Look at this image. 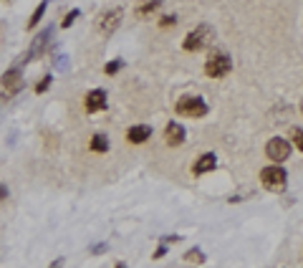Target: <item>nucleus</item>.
Masks as SVG:
<instances>
[{"label":"nucleus","instance_id":"26","mask_svg":"<svg viewBox=\"0 0 303 268\" xmlns=\"http://www.w3.org/2000/svg\"><path fill=\"white\" fill-rule=\"evenodd\" d=\"M64 263H66L64 258H56V261H53V263H51L48 268H64Z\"/></svg>","mask_w":303,"mask_h":268},{"label":"nucleus","instance_id":"8","mask_svg":"<svg viewBox=\"0 0 303 268\" xmlns=\"http://www.w3.org/2000/svg\"><path fill=\"white\" fill-rule=\"evenodd\" d=\"M0 86L5 89V94H18L21 89H23V68L21 66H13V68H8L3 76H0Z\"/></svg>","mask_w":303,"mask_h":268},{"label":"nucleus","instance_id":"27","mask_svg":"<svg viewBox=\"0 0 303 268\" xmlns=\"http://www.w3.org/2000/svg\"><path fill=\"white\" fill-rule=\"evenodd\" d=\"M114 268H127V263H124V261H119V263H116Z\"/></svg>","mask_w":303,"mask_h":268},{"label":"nucleus","instance_id":"4","mask_svg":"<svg viewBox=\"0 0 303 268\" xmlns=\"http://www.w3.org/2000/svg\"><path fill=\"white\" fill-rule=\"evenodd\" d=\"M260 182L268 192H283L288 187V172L281 165H268L260 170Z\"/></svg>","mask_w":303,"mask_h":268},{"label":"nucleus","instance_id":"21","mask_svg":"<svg viewBox=\"0 0 303 268\" xmlns=\"http://www.w3.org/2000/svg\"><path fill=\"white\" fill-rule=\"evenodd\" d=\"M177 25V16H162L159 18V28H174Z\"/></svg>","mask_w":303,"mask_h":268},{"label":"nucleus","instance_id":"10","mask_svg":"<svg viewBox=\"0 0 303 268\" xmlns=\"http://www.w3.org/2000/svg\"><path fill=\"white\" fill-rule=\"evenodd\" d=\"M185 139H187V132H185V127H182L179 122H170L164 127V142L170 147H182Z\"/></svg>","mask_w":303,"mask_h":268},{"label":"nucleus","instance_id":"24","mask_svg":"<svg viewBox=\"0 0 303 268\" xmlns=\"http://www.w3.org/2000/svg\"><path fill=\"white\" fill-rule=\"evenodd\" d=\"M10 198V190H8V185H3V182H0V202H5Z\"/></svg>","mask_w":303,"mask_h":268},{"label":"nucleus","instance_id":"3","mask_svg":"<svg viewBox=\"0 0 303 268\" xmlns=\"http://www.w3.org/2000/svg\"><path fill=\"white\" fill-rule=\"evenodd\" d=\"M233 71V58L225 51H212L205 61V73L210 79H225Z\"/></svg>","mask_w":303,"mask_h":268},{"label":"nucleus","instance_id":"7","mask_svg":"<svg viewBox=\"0 0 303 268\" xmlns=\"http://www.w3.org/2000/svg\"><path fill=\"white\" fill-rule=\"evenodd\" d=\"M291 152H293L291 142L283 139V137H273V139H268V144H265V157L273 162V165H281V162H285L288 157H291Z\"/></svg>","mask_w":303,"mask_h":268},{"label":"nucleus","instance_id":"25","mask_svg":"<svg viewBox=\"0 0 303 268\" xmlns=\"http://www.w3.org/2000/svg\"><path fill=\"white\" fill-rule=\"evenodd\" d=\"M167 248H170V246H164V243H159V248L154 250V258H162V256H164V253H167Z\"/></svg>","mask_w":303,"mask_h":268},{"label":"nucleus","instance_id":"6","mask_svg":"<svg viewBox=\"0 0 303 268\" xmlns=\"http://www.w3.org/2000/svg\"><path fill=\"white\" fill-rule=\"evenodd\" d=\"M53 31H56L53 25L43 28V31L33 38V43H30V48L25 51V56H23V61H21V64H30V61H36V58H41V56L45 53V48H48L51 38H53Z\"/></svg>","mask_w":303,"mask_h":268},{"label":"nucleus","instance_id":"5","mask_svg":"<svg viewBox=\"0 0 303 268\" xmlns=\"http://www.w3.org/2000/svg\"><path fill=\"white\" fill-rule=\"evenodd\" d=\"M121 18H124V8H106L104 13H99V18H96V31L104 36V38H109L111 33H116V28L121 25Z\"/></svg>","mask_w":303,"mask_h":268},{"label":"nucleus","instance_id":"23","mask_svg":"<svg viewBox=\"0 0 303 268\" xmlns=\"http://www.w3.org/2000/svg\"><path fill=\"white\" fill-rule=\"evenodd\" d=\"M106 250H109V246H106V243H99V246L91 248V256H101V253H106Z\"/></svg>","mask_w":303,"mask_h":268},{"label":"nucleus","instance_id":"2","mask_svg":"<svg viewBox=\"0 0 303 268\" xmlns=\"http://www.w3.org/2000/svg\"><path fill=\"white\" fill-rule=\"evenodd\" d=\"M174 112L185 119H202L210 114V104L202 96H182L174 104Z\"/></svg>","mask_w":303,"mask_h":268},{"label":"nucleus","instance_id":"14","mask_svg":"<svg viewBox=\"0 0 303 268\" xmlns=\"http://www.w3.org/2000/svg\"><path fill=\"white\" fill-rule=\"evenodd\" d=\"M182 261L190 263V266H202V263H207V256L202 253V248H190V250H185Z\"/></svg>","mask_w":303,"mask_h":268},{"label":"nucleus","instance_id":"12","mask_svg":"<svg viewBox=\"0 0 303 268\" xmlns=\"http://www.w3.org/2000/svg\"><path fill=\"white\" fill-rule=\"evenodd\" d=\"M217 167V157L212 155V152H205L197 157V162L192 165V175H205V172H212Z\"/></svg>","mask_w":303,"mask_h":268},{"label":"nucleus","instance_id":"18","mask_svg":"<svg viewBox=\"0 0 303 268\" xmlns=\"http://www.w3.org/2000/svg\"><path fill=\"white\" fill-rule=\"evenodd\" d=\"M121 68H124V61H121V58H114V61H109L104 66V73L106 76H114V73H119Z\"/></svg>","mask_w":303,"mask_h":268},{"label":"nucleus","instance_id":"19","mask_svg":"<svg viewBox=\"0 0 303 268\" xmlns=\"http://www.w3.org/2000/svg\"><path fill=\"white\" fill-rule=\"evenodd\" d=\"M79 16H81V10H79V8H71V10L66 13V16H64V21H61V28H71Z\"/></svg>","mask_w":303,"mask_h":268},{"label":"nucleus","instance_id":"15","mask_svg":"<svg viewBox=\"0 0 303 268\" xmlns=\"http://www.w3.org/2000/svg\"><path fill=\"white\" fill-rule=\"evenodd\" d=\"M45 8H48V0H41V3L36 5V10L30 13V18H28V23H25V28L30 31V28H36L41 21H43V16H45Z\"/></svg>","mask_w":303,"mask_h":268},{"label":"nucleus","instance_id":"28","mask_svg":"<svg viewBox=\"0 0 303 268\" xmlns=\"http://www.w3.org/2000/svg\"><path fill=\"white\" fill-rule=\"evenodd\" d=\"M3 3H13V0H3Z\"/></svg>","mask_w":303,"mask_h":268},{"label":"nucleus","instance_id":"9","mask_svg":"<svg viewBox=\"0 0 303 268\" xmlns=\"http://www.w3.org/2000/svg\"><path fill=\"white\" fill-rule=\"evenodd\" d=\"M106 91L104 89H91V91L84 96V109L88 112V114H96V112H104L106 109Z\"/></svg>","mask_w":303,"mask_h":268},{"label":"nucleus","instance_id":"20","mask_svg":"<svg viewBox=\"0 0 303 268\" xmlns=\"http://www.w3.org/2000/svg\"><path fill=\"white\" fill-rule=\"evenodd\" d=\"M291 139H293V144L298 147V150L303 152V129L301 127H291Z\"/></svg>","mask_w":303,"mask_h":268},{"label":"nucleus","instance_id":"13","mask_svg":"<svg viewBox=\"0 0 303 268\" xmlns=\"http://www.w3.org/2000/svg\"><path fill=\"white\" fill-rule=\"evenodd\" d=\"M109 137H106L104 132H96V134H91V139H88V150L91 152H99V155H104V152H109Z\"/></svg>","mask_w":303,"mask_h":268},{"label":"nucleus","instance_id":"11","mask_svg":"<svg viewBox=\"0 0 303 268\" xmlns=\"http://www.w3.org/2000/svg\"><path fill=\"white\" fill-rule=\"evenodd\" d=\"M152 139V127L149 124H134L127 129V142L129 144H144Z\"/></svg>","mask_w":303,"mask_h":268},{"label":"nucleus","instance_id":"29","mask_svg":"<svg viewBox=\"0 0 303 268\" xmlns=\"http://www.w3.org/2000/svg\"><path fill=\"white\" fill-rule=\"evenodd\" d=\"M301 112H303V101H301Z\"/></svg>","mask_w":303,"mask_h":268},{"label":"nucleus","instance_id":"16","mask_svg":"<svg viewBox=\"0 0 303 268\" xmlns=\"http://www.w3.org/2000/svg\"><path fill=\"white\" fill-rule=\"evenodd\" d=\"M159 8H162V0H147V3H142L136 8V18H149L152 13H157Z\"/></svg>","mask_w":303,"mask_h":268},{"label":"nucleus","instance_id":"17","mask_svg":"<svg viewBox=\"0 0 303 268\" xmlns=\"http://www.w3.org/2000/svg\"><path fill=\"white\" fill-rule=\"evenodd\" d=\"M51 84H53V76H51V73H45V76L38 79V84H36L33 91H36V94H45V91L51 89Z\"/></svg>","mask_w":303,"mask_h":268},{"label":"nucleus","instance_id":"1","mask_svg":"<svg viewBox=\"0 0 303 268\" xmlns=\"http://www.w3.org/2000/svg\"><path fill=\"white\" fill-rule=\"evenodd\" d=\"M212 41H215V28L207 25V23H200L195 31H190V33L185 36V41H182V48L190 51V53H197V51H205Z\"/></svg>","mask_w":303,"mask_h":268},{"label":"nucleus","instance_id":"22","mask_svg":"<svg viewBox=\"0 0 303 268\" xmlns=\"http://www.w3.org/2000/svg\"><path fill=\"white\" fill-rule=\"evenodd\" d=\"M179 241H182L179 235H164V238H162L159 243H164V246H174V243H179Z\"/></svg>","mask_w":303,"mask_h":268}]
</instances>
